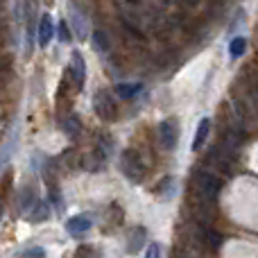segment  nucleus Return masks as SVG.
Returning <instances> with one entry per match:
<instances>
[{
  "label": "nucleus",
  "instance_id": "16",
  "mask_svg": "<svg viewBox=\"0 0 258 258\" xmlns=\"http://www.w3.org/2000/svg\"><path fill=\"white\" fill-rule=\"evenodd\" d=\"M145 258H161V245L152 242V245L147 247V251H145Z\"/></svg>",
  "mask_w": 258,
  "mask_h": 258
},
{
  "label": "nucleus",
  "instance_id": "4",
  "mask_svg": "<svg viewBox=\"0 0 258 258\" xmlns=\"http://www.w3.org/2000/svg\"><path fill=\"white\" fill-rule=\"evenodd\" d=\"M177 136H179V132H177V127H174L172 120H163L159 125V143L165 152L174 150V145H177Z\"/></svg>",
  "mask_w": 258,
  "mask_h": 258
},
{
  "label": "nucleus",
  "instance_id": "12",
  "mask_svg": "<svg viewBox=\"0 0 258 258\" xmlns=\"http://www.w3.org/2000/svg\"><path fill=\"white\" fill-rule=\"evenodd\" d=\"M138 91H141V84H136V86H129V84H120V86H118V93H120L122 98H132V95H136Z\"/></svg>",
  "mask_w": 258,
  "mask_h": 258
},
{
  "label": "nucleus",
  "instance_id": "17",
  "mask_svg": "<svg viewBox=\"0 0 258 258\" xmlns=\"http://www.w3.org/2000/svg\"><path fill=\"white\" fill-rule=\"evenodd\" d=\"M57 34H59V39H61L63 43H68V41H71V34H68V27H66V23H59V30H57Z\"/></svg>",
  "mask_w": 258,
  "mask_h": 258
},
{
  "label": "nucleus",
  "instance_id": "15",
  "mask_svg": "<svg viewBox=\"0 0 258 258\" xmlns=\"http://www.w3.org/2000/svg\"><path fill=\"white\" fill-rule=\"evenodd\" d=\"M77 258H98V254H95V249L93 247H80L77 249Z\"/></svg>",
  "mask_w": 258,
  "mask_h": 258
},
{
  "label": "nucleus",
  "instance_id": "18",
  "mask_svg": "<svg viewBox=\"0 0 258 258\" xmlns=\"http://www.w3.org/2000/svg\"><path fill=\"white\" fill-rule=\"evenodd\" d=\"M45 251L41 249V247H36V249H27L25 254H23V258H43Z\"/></svg>",
  "mask_w": 258,
  "mask_h": 258
},
{
  "label": "nucleus",
  "instance_id": "3",
  "mask_svg": "<svg viewBox=\"0 0 258 258\" xmlns=\"http://www.w3.org/2000/svg\"><path fill=\"white\" fill-rule=\"evenodd\" d=\"M93 109L102 120H116V116H118V104L113 102V98L107 91H98V93H95Z\"/></svg>",
  "mask_w": 258,
  "mask_h": 258
},
{
  "label": "nucleus",
  "instance_id": "8",
  "mask_svg": "<svg viewBox=\"0 0 258 258\" xmlns=\"http://www.w3.org/2000/svg\"><path fill=\"white\" fill-rule=\"evenodd\" d=\"M73 73H75V84H77V89H82V84H84L86 63H84V57H82L80 52H73Z\"/></svg>",
  "mask_w": 258,
  "mask_h": 258
},
{
  "label": "nucleus",
  "instance_id": "7",
  "mask_svg": "<svg viewBox=\"0 0 258 258\" xmlns=\"http://www.w3.org/2000/svg\"><path fill=\"white\" fill-rule=\"evenodd\" d=\"M66 229H68V233H73V236H82V233H86L91 229V220L84 218V215H73V218L66 222Z\"/></svg>",
  "mask_w": 258,
  "mask_h": 258
},
{
  "label": "nucleus",
  "instance_id": "2",
  "mask_svg": "<svg viewBox=\"0 0 258 258\" xmlns=\"http://www.w3.org/2000/svg\"><path fill=\"white\" fill-rule=\"evenodd\" d=\"M122 172H125V177L129 179V181H141L143 174H145V168H143V161L141 156H138L136 150H125V154H122Z\"/></svg>",
  "mask_w": 258,
  "mask_h": 258
},
{
  "label": "nucleus",
  "instance_id": "10",
  "mask_svg": "<svg viewBox=\"0 0 258 258\" xmlns=\"http://www.w3.org/2000/svg\"><path fill=\"white\" fill-rule=\"evenodd\" d=\"M245 50H247V39L245 36H233L231 43H229V57L238 59V57L245 54Z\"/></svg>",
  "mask_w": 258,
  "mask_h": 258
},
{
  "label": "nucleus",
  "instance_id": "19",
  "mask_svg": "<svg viewBox=\"0 0 258 258\" xmlns=\"http://www.w3.org/2000/svg\"><path fill=\"white\" fill-rule=\"evenodd\" d=\"M181 258H186V256H181Z\"/></svg>",
  "mask_w": 258,
  "mask_h": 258
},
{
  "label": "nucleus",
  "instance_id": "11",
  "mask_svg": "<svg viewBox=\"0 0 258 258\" xmlns=\"http://www.w3.org/2000/svg\"><path fill=\"white\" fill-rule=\"evenodd\" d=\"M34 202H36V195L30 188H23V190L18 192V209L21 211H27L30 206H34Z\"/></svg>",
  "mask_w": 258,
  "mask_h": 258
},
{
  "label": "nucleus",
  "instance_id": "5",
  "mask_svg": "<svg viewBox=\"0 0 258 258\" xmlns=\"http://www.w3.org/2000/svg\"><path fill=\"white\" fill-rule=\"evenodd\" d=\"M209 132H211V118H202L200 125H197V129H195V138H192V143H190V150L192 152L202 150V145H204Z\"/></svg>",
  "mask_w": 258,
  "mask_h": 258
},
{
  "label": "nucleus",
  "instance_id": "9",
  "mask_svg": "<svg viewBox=\"0 0 258 258\" xmlns=\"http://www.w3.org/2000/svg\"><path fill=\"white\" fill-rule=\"evenodd\" d=\"M202 242L211 249H220L222 245V233L215 231V229H202Z\"/></svg>",
  "mask_w": 258,
  "mask_h": 258
},
{
  "label": "nucleus",
  "instance_id": "13",
  "mask_svg": "<svg viewBox=\"0 0 258 258\" xmlns=\"http://www.w3.org/2000/svg\"><path fill=\"white\" fill-rule=\"evenodd\" d=\"M141 240H145V229H136V233H134V238H132V242H129V249L132 251H138L141 247H138V242Z\"/></svg>",
  "mask_w": 258,
  "mask_h": 258
},
{
  "label": "nucleus",
  "instance_id": "14",
  "mask_svg": "<svg viewBox=\"0 0 258 258\" xmlns=\"http://www.w3.org/2000/svg\"><path fill=\"white\" fill-rule=\"evenodd\" d=\"M93 43H95V48L98 50H107L109 48V41H107V36H104L102 32H95L93 34Z\"/></svg>",
  "mask_w": 258,
  "mask_h": 258
},
{
  "label": "nucleus",
  "instance_id": "6",
  "mask_svg": "<svg viewBox=\"0 0 258 258\" xmlns=\"http://www.w3.org/2000/svg\"><path fill=\"white\" fill-rule=\"evenodd\" d=\"M54 34H57V30H54V25H52V18L43 16L41 18V23H39V45L41 48H45Z\"/></svg>",
  "mask_w": 258,
  "mask_h": 258
},
{
  "label": "nucleus",
  "instance_id": "1",
  "mask_svg": "<svg viewBox=\"0 0 258 258\" xmlns=\"http://www.w3.org/2000/svg\"><path fill=\"white\" fill-rule=\"evenodd\" d=\"M192 183H195V188H197V197H200L202 202H206V204L218 200L220 190H222V181L211 172H195Z\"/></svg>",
  "mask_w": 258,
  "mask_h": 258
}]
</instances>
